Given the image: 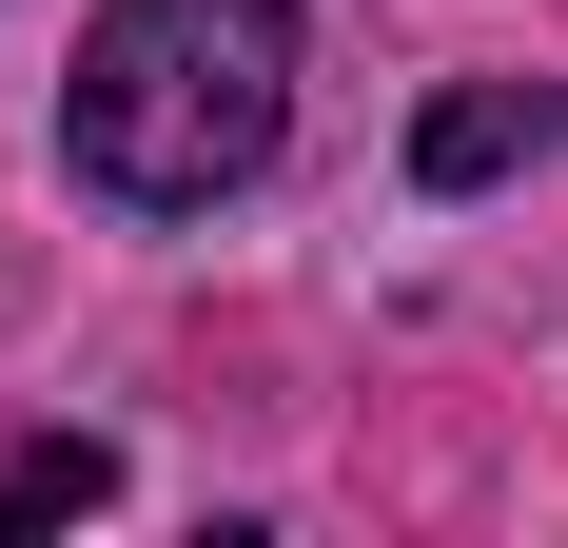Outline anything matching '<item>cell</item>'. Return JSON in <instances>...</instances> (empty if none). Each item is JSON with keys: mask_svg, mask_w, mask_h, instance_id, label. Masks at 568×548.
<instances>
[{"mask_svg": "<svg viewBox=\"0 0 568 548\" xmlns=\"http://www.w3.org/2000/svg\"><path fill=\"white\" fill-rule=\"evenodd\" d=\"M275 118H294V0H118L59 79V158L138 216H196L275 158Z\"/></svg>", "mask_w": 568, "mask_h": 548, "instance_id": "1", "label": "cell"}, {"mask_svg": "<svg viewBox=\"0 0 568 548\" xmlns=\"http://www.w3.org/2000/svg\"><path fill=\"white\" fill-rule=\"evenodd\" d=\"M529 138H549V99H529V79H470V99L412 118V176H432V196H470V176H510Z\"/></svg>", "mask_w": 568, "mask_h": 548, "instance_id": "2", "label": "cell"}, {"mask_svg": "<svg viewBox=\"0 0 568 548\" xmlns=\"http://www.w3.org/2000/svg\"><path fill=\"white\" fill-rule=\"evenodd\" d=\"M99 490H118V450H99V432H40V450H0V529H79Z\"/></svg>", "mask_w": 568, "mask_h": 548, "instance_id": "3", "label": "cell"}]
</instances>
